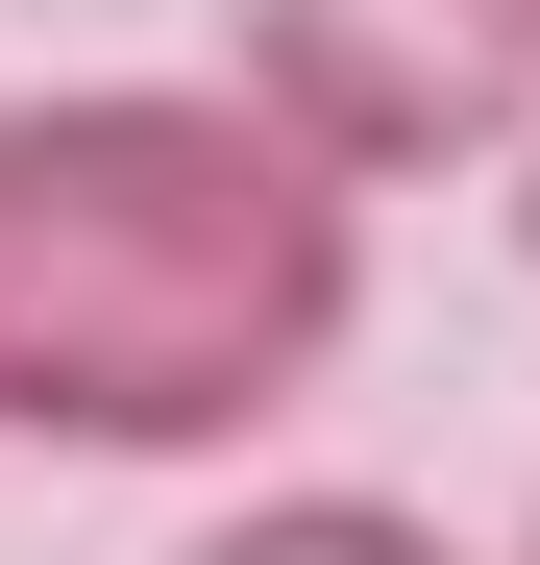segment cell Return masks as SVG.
<instances>
[{"mask_svg":"<svg viewBox=\"0 0 540 565\" xmlns=\"http://www.w3.org/2000/svg\"><path fill=\"white\" fill-rule=\"evenodd\" d=\"M369 320V172H320L246 74H50L0 99V443L222 467Z\"/></svg>","mask_w":540,"mask_h":565,"instance_id":"cell-1","label":"cell"},{"mask_svg":"<svg viewBox=\"0 0 540 565\" xmlns=\"http://www.w3.org/2000/svg\"><path fill=\"white\" fill-rule=\"evenodd\" d=\"M516 270H540V148H516Z\"/></svg>","mask_w":540,"mask_h":565,"instance_id":"cell-4","label":"cell"},{"mask_svg":"<svg viewBox=\"0 0 540 565\" xmlns=\"http://www.w3.org/2000/svg\"><path fill=\"white\" fill-rule=\"evenodd\" d=\"M516 565H540V541H516Z\"/></svg>","mask_w":540,"mask_h":565,"instance_id":"cell-5","label":"cell"},{"mask_svg":"<svg viewBox=\"0 0 540 565\" xmlns=\"http://www.w3.org/2000/svg\"><path fill=\"white\" fill-rule=\"evenodd\" d=\"M222 74L369 198L540 148V0H222Z\"/></svg>","mask_w":540,"mask_h":565,"instance_id":"cell-2","label":"cell"},{"mask_svg":"<svg viewBox=\"0 0 540 565\" xmlns=\"http://www.w3.org/2000/svg\"><path fill=\"white\" fill-rule=\"evenodd\" d=\"M172 565H467V541H442L418 492H222Z\"/></svg>","mask_w":540,"mask_h":565,"instance_id":"cell-3","label":"cell"}]
</instances>
